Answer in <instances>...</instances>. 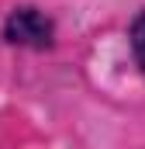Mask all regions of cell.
<instances>
[{
    "label": "cell",
    "instance_id": "cell-2",
    "mask_svg": "<svg viewBox=\"0 0 145 149\" xmlns=\"http://www.w3.org/2000/svg\"><path fill=\"white\" fill-rule=\"evenodd\" d=\"M128 45H131L135 66L145 73V10L135 14V21H131V28H128Z\"/></svg>",
    "mask_w": 145,
    "mask_h": 149
},
{
    "label": "cell",
    "instance_id": "cell-1",
    "mask_svg": "<svg viewBox=\"0 0 145 149\" xmlns=\"http://www.w3.org/2000/svg\"><path fill=\"white\" fill-rule=\"evenodd\" d=\"M3 42L17 45V49H52L55 42V21L38 10V7H14L3 21Z\"/></svg>",
    "mask_w": 145,
    "mask_h": 149
}]
</instances>
